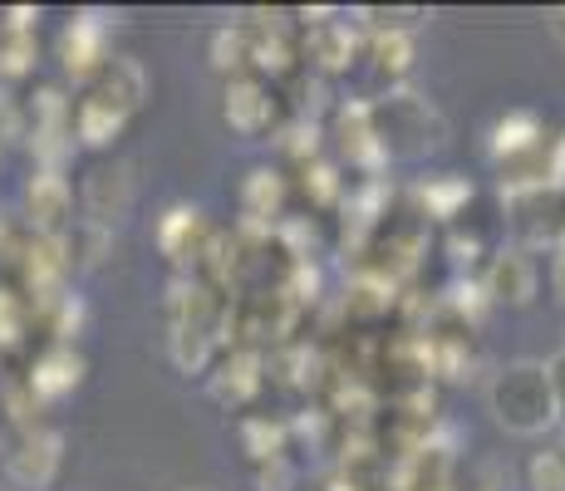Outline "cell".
<instances>
[{"mask_svg":"<svg viewBox=\"0 0 565 491\" xmlns=\"http://www.w3.org/2000/svg\"><path fill=\"white\" fill-rule=\"evenodd\" d=\"M487 408L516 438H541V433H551L561 423L556 393H551L541 359H516V364L497 369L492 384H487Z\"/></svg>","mask_w":565,"mask_h":491,"instance_id":"6da1fadb","label":"cell"},{"mask_svg":"<svg viewBox=\"0 0 565 491\" xmlns=\"http://www.w3.org/2000/svg\"><path fill=\"white\" fill-rule=\"evenodd\" d=\"M369 138L384 158H398V162H418L428 152L443 148V124L423 98L413 94H388L384 104L369 108Z\"/></svg>","mask_w":565,"mask_h":491,"instance_id":"7a4b0ae2","label":"cell"},{"mask_svg":"<svg viewBox=\"0 0 565 491\" xmlns=\"http://www.w3.org/2000/svg\"><path fill=\"white\" fill-rule=\"evenodd\" d=\"M507 206H512V232L526 246H565V188L561 182L521 188L507 196Z\"/></svg>","mask_w":565,"mask_h":491,"instance_id":"3957f363","label":"cell"},{"mask_svg":"<svg viewBox=\"0 0 565 491\" xmlns=\"http://www.w3.org/2000/svg\"><path fill=\"white\" fill-rule=\"evenodd\" d=\"M60 447H64V442H60V433H50V428L25 433V438L15 442V452L6 457L10 482L25 487V491H45V487L54 482V472H60V462H64Z\"/></svg>","mask_w":565,"mask_h":491,"instance_id":"277c9868","label":"cell"},{"mask_svg":"<svg viewBox=\"0 0 565 491\" xmlns=\"http://www.w3.org/2000/svg\"><path fill=\"white\" fill-rule=\"evenodd\" d=\"M70 182L60 178V172H40V178H30L25 188V212H30V226H35V236H54L64 232V222H70Z\"/></svg>","mask_w":565,"mask_h":491,"instance_id":"5b68a950","label":"cell"},{"mask_svg":"<svg viewBox=\"0 0 565 491\" xmlns=\"http://www.w3.org/2000/svg\"><path fill=\"white\" fill-rule=\"evenodd\" d=\"M482 286L497 305H531V295H536V266H531L526 250H502V256H492Z\"/></svg>","mask_w":565,"mask_h":491,"instance_id":"8992f818","label":"cell"},{"mask_svg":"<svg viewBox=\"0 0 565 491\" xmlns=\"http://www.w3.org/2000/svg\"><path fill=\"white\" fill-rule=\"evenodd\" d=\"M84 378V364L74 349H50L45 359L35 364V374H30V388H35V398H64L70 388H79Z\"/></svg>","mask_w":565,"mask_h":491,"instance_id":"52a82bcc","label":"cell"},{"mask_svg":"<svg viewBox=\"0 0 565 491\" xmlns=\"http://www.w3.org/2000/svg\"><path fill=\"white\" fill-rule=\"evenodd\" d=\"M270 118V98L260 89L256 79H236L232 89H226V124L242 128V134H260Z\"/></svg>","mask_w":565,"mask_h":491,"instance_id":"ba28073f","label":"cell"},{"mask_svg":"<svg viewBox=\"0 0 565 491\" xmlns=\"http://www.w3.org/2000/svg\"><path fill=\"white\" fill-rule=\"evenodd\" d=\"M64 64H70L74 74H84V79H94V74L104 70V30L84 25V20H74L70 35H64Z\"/></svg>","mask_w":565,"mask_h":491,"instance_id":"9c48e42d","label":"cell"},{"mask_svg":"<svg viewBox=\"0 0 565 491\" xmlns=\"http://www.w3.org/2000/svg\"><path fill=\"white\" fill-rule=\"evenodd\" d=\"M526 491H565V452H536L526 462Z\"/></svg>","mask_w":565,"mask_h":491,"instance_id":"30bf717a","label":"cell"},{"mask_svg":"<svg viewBox=\"0 0 565 491\" xmlns=\"http://www.w3.org/2000/svg\"><path fill=\"white\" fill-rule=\"evenodd\" d=\"M360 20L374 30L379 40L384 35H413L423 20V10H360Z\"/></svg>","mask_w":565,"mask_h":491,"instance_id":"8fae6325","label":"cell"},{"mask_svg":"<svg viewBox=\"0 0 565 491\" xmlns=\"http://www.w3.org/2000/svg\"><path fill=\"white\" fill-rule=\"evenodd\" d=\"M546 378H551V393H556V413H561V423H565V349L546 359Z\"/></svg>","mask_w":565,"mask_h":491,"instance_id":"7c38bea8","label":"cell"},{"mask_svg":"<svg viewBox=\"0 0 565 491\" xmlns=\"http://www.w3.org/2000/svg\"><path fill=\"white\" fill-rule=\"evenodd\" d=\"M546 25H551V35H556L561 45H565V6H561V10H551V15H546Z\"/></svg>","mask_w":565,"mask_h":491,"instance_id":"4fadbf2b","label":"cell"},{"mask_svg":"<svg viewBox=\"0 0 565 491\" xmlns=\"http://www.w3.org/2000/svg\"><path fill=\"white\" fill-rule=\"evenodd\" d=\"M556 290H561V295H565V256H561V260H556Z\"/></svg>","mask_w":565,"mask_h":491,"instance_id":"5bb4252c","label":"cell"},{"mask_svg":"<svg viewBox=\"0 0 565 491\" xmlns=\"http://www.w3.org/2000/svg\"><path fill=\"white\" fill-rule=\"evenodd\" d=\"M561 452H565V447H561Z\"/></svg>","mask_w":565,"mask_h":491,"instance_id":"9a60e30c","label":"cell"}]
</instances>
